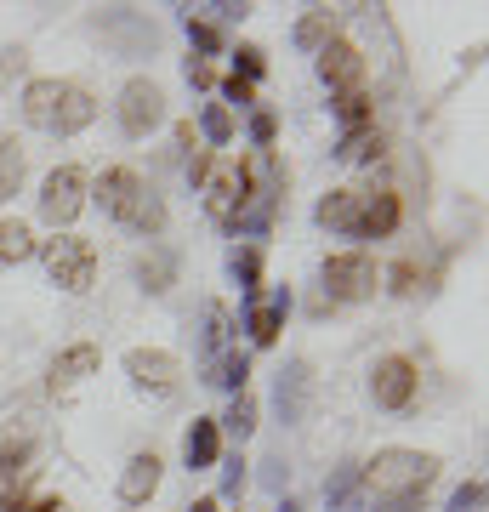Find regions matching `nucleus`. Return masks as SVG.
Instances as JSON below:
<instances>
[{
  "instance_id": "32",
  "label": "nucleus",
  "mask_w": 489,
  "mask_h": 512,
  "mask_svg": "<svg viewBox=\"0 0 489 512\" xmlns=\"http://www.w3.org/2000/svg\"><path fill=\"white\" fill-rule=\"evenodd\" d=\"M188 40H194V52H217L222 46V35H217V23H205V18H194V12H188Z\"/></svg>"
},
{
  "instance_id": "1",
  "label": "nucleus",
  "mask_w": 489,
  "mask_h": 512,
  "mask_svg": "<svg viewBox=\"0 0 489 512\" xmlns=\"http://www.w3.org/2000/svg\"><path fill=\"white\" fill-rule=\"evenodd\" d=\"M23 120L35 131H52V137H74L97 120V103L74 80H29L23 86Z\"/></svg>"
},
{
  "instance_id": "40",
  "label": "nucleus",
  "mask_w": 489,
  "mask_h": 512,
  "mask_svg": "<svg viewBox=\"0 0 489 512\" xmlns=\"http://www.w3.org/2000/svg\"><path fill=\"white\" fill-rule=\"evenodd\" d=\"M273 131H279V126H273V114H256V120H251V143L262 148V154H268V143H273Z\"/></svg>"
},
{
  "instance_id": "23",
  "label": "nucleus",
  "mask_w": 489,
  "mask_h": 512,
  "mask_svg": "<svg viewBox=\"0 0 489 512\" xmlns=\"http://www.w3.org/2000/svg\"><path fill=\"white\" fill-rule=\"evenodd\" d=\"M29 256H35V234H29V222L0 217V262H29Z\"/></svg>"
},
{
  "instance_id": "20",
  "label": "nucleus",
  "mask_w": 489,
  "mask_h": 512,
  "mask_svg": "<svg viewBox=\"0 0 489 512\" xmlns=\"http://www.w3.org/2000/svg\"><path fill=\"white\" fill-rule=\"evenodd\" d=\"M137 188H143V177H137L131 165H109V171L97 177V205H103V211L114 217V211H120L131 194H137Z\"/></svg>"
},
{
  "instance_id": "28",
  "label": "nucleus",
  "mask_w": 489,
  "mask_h": 512,
  "mask_svg": "<svg viewBox=\"0 0 489 512\" xmlns=\"http://www.w3.org/2000/svg\"><path fill=\"white\" fill-rule=\"evenodd\" d=\"M222 342H228V308L211 302V308H205V330H200V353L205 359H222Z\"/></svg>"
},
{
  "instance_id": "42",
  "label": "nucleus",
  "mask_w": 489,
  "mask_h": 512,
  "mask_svg": "<svg viewBox=\"0 0 489 512\" xmlns=\"http://www.w3.org/2000/svg\"><path fill=\"white\" fill-rule=\"evenodd\" d=\"M211 160H217V154H211V148H200V154H194V160H188V183L200 188V177L205 171H211Z\"/></svg>"
},
{
  "instance_id": "36",
  "label": "nucleus",
  "mask_w": 489,
  "mask_h": 512,
  "mask_svg": "<svg viewBox=\"0 0 489 512\" xmlns=\"http://www.w3.org/2000/svg\"><path fill=\"white\" fill-rule=\"evenodd\" d=\"M182 74H188V86H194V92L217 86V74H211V63H205V57H188V63H182Z\"/></svg>"
},
{
  "instance_id": "2",
  "label": "nucleus",
  "mask_w": 489,
  "mask_h": 512,
  "mask_svg": "<svg viewBox=\"0 0 489 512\" xmlns=\"http://www.w3.org/2000/svg\"><path fill=\"white\" fill-rule=\"evenodd\" d=\"M433 478H438V456H421V450H381L376 461H359V490L370 501L427 495Z\"/></svg>"
},
{
  "instance_id": "34",
  "label": "nucleus",
  "mask_w": 489,
  "mask_h": 512,
  "mask_svg": "<svg viewBox=\"0 0 489 512\" xmlns=\"http://www.w3.org/2000/svg\"><path fill=\"white\" fill-rule=\"evenodd\" d=\"M387 279H393V285H387L393 296H410L421 285V268H416V262H393V274H387Z\"/></svg>"
},
{
  "instance_id": "3",
  "label": "nucleus",
  "mask_w": 489,
  "mask_h": 512,
  "mask_svg": "<svg viewBox=\"0 0 489 512\" xmlns=\"http://www.w3.org/2000/svg\"><path fill=\"white\" fill-rule=\"evenodd\" d=\"M200 194H205V211L222 222V228H234V217L256 194H273V188L256 183V165L251 160H211V171L200 177Z\"/></svg>"
},
{
  "instance_id": "12",
  "label": "nucleus",
  "mask_w": 489,
  "mask_h": 512,
  "mask_svg": "<svg viewBox=\"0 0 489 512\" xmlns=\"http://www.w3.org/2000/svg\"><path fill=\"white\" fill-rule=\"evenodd\" d=\"M114 222H120V228H131V234H143V239H154V234H165V200L160 194H154V188H137V194H131L126 205H120V211H114Z\"/></svg>"
},
{
  "instance_id": "24",
  "label": "nucleus",
  "mask_w": 489,
  "mask_h": 512,
  "mask_svg": "<svg viewBox=\"0 0 489 512\" xmlns=\"http://www.w3.org/2000/svg\"><path fill=\"white\" fill-rule=\"evenodd\" d=\"M217 433H234L239 444L251 439V433H256V399H251V393H234V404L217 416Z\"/></svg>"
},
{
  "instance_id": "39",
  "label": "nucleus",
  "mask_w": 489,
  "mask_h": 512,
  "mask_svg": "<svg viewBox=\"0 0 489 512\" xmlns=\"http://www.w3.org/2000/svg\"><path fill=\"white\" fill-rule=\"evenodd\" d=\"M222 97H228V103H239V109H245V103H251V80H239V74H228V80H222Z\"/></svg>"
},
{
  "instance_id": "43",
  "label": "nucleus",
  "mask_w": 489,
  "mask_h": 512,
  "mask_svg": "<svg viewBox=\"0 0 489 512\" xmlns=\"http://www.w3.org/2000/svg\"><path fill=\"white\" fill-rule=\"evenodd\" d=\"M188 512H222V501H217V495H200V501H194Z\"/></svg>"
},
{
  "instance_id": "33",
  "label": "nucleus",
  "mask_w": 489,
  "mask_h": 512,
  "mask_svg": "<svg viewBox=\"0 0 489 512\" xmlns=\"http://www.w3.org/2000/svg\"><path fill=\"white\" fill-rule=\"evenodd\" d=\"M444 512H484V484H478V478H467V484L450 495V507H444Z\"/></svg>"
},
{
  "instance_id": "27",
  "label": "nucleus",
  "mask_w": 489,
  "mask_h": 512,
  "mask_svg": "<svg viewBox=\"0 0 489 512\" xmlns=\"http://www.w3.org/2000/svg\"><path fill=\"white\" fill-rule=\"evenodd\" d=\"M353 495H359V461H347V467H336V473H330V484H325L330 512H347V507H353Z\"/></svg>"
},
{
  "instance_id": "37",
  "label": "nucleus",
  "mask_w": 489,
  "mask_h": 512,
  "mask_svg": "<svg viewBox=\"0 0 489 512\" xmlns=\"http://www.w3.org/2000/svg\"><path fill=\"white\" fill-rule=\"evenodd\" d=\"M262 484H268V490L279 495V490H285V484H290V467H285V461H279V456H268V461H262Z\"/></svg>"
},
{
  "instance_id": "11",
  "label": "nucleus",
  "mask_w": 489,
  "mask_h": 512,
  "mask_svg": "<svg viewBox=\"0 0 489 512\" xmlns=\"http://www.w3.org/2000/svg\"><path fill=\"white\" fill-rule=\"evenodd\" d=\"M308 387H313L308 359H290V365L279 370V382H273V410H279L285 427H296V421L308 416Z\"/></svg>"
},
{
  "instance_id": "7",
  "label": "nucleus",
  "mask_w": 489,
  "mask_h": 512,
  "mask_svg": "<svg viewBox=\"0 0 489 512\" xmlns=\"http://www.w3.org/2000/svg\"><path fill=\"white\" fill-rule=\"evenodd\" d=\"M126 376H131V387H143L148 399H171V393L182 387L177 353H165V348H131L126 353Z\"/></svg>"
},
{
  "instance_id": "25",
  "label": "nucleus",
  "mask_w": 489,
  "mask_h": 512,
  "mask_svg": "<svg viewBox=\"0 0 489 512\" xmlns=\"http://www.w3.org/2000/svg\"><path fill=\"white\" fill-rule=\"evenodd\" d=\"M18 188H23V148H18V137L0 131V205L12 200Z\"/></svg>"
},
{
  "instance_id": "8",
  "label": "nucleus",
  "mask_w": 489,
  "mask_h": 512,
  "mask_svg": "<svg viewBox=\"0 0 489 512\" xmlns=\"http://www.w3.org/2000/svg\"><path fill=\"white\" fill-rule=\"evenodd\" d=\"M165 120V92L154 86V80H126V92H120V131L126 137H148V131Z\"/></svg>"
},
{
  "instance_id": "30",
  "label": "nucleus",
  "mask_w": 489,
  "mask_h": 512,
  "mask_svg": "<svg viewBox=\"0 0 489 512\" xmlns=\"http://www.w3.org/2000/svg\"><path fill=\"white\" fill-rule=\"evenodd\" d=\"M330 12H308V18L296 23V46H302V52H325L330 46Z\"/></svg>"
},
{
  "instance_id": "4",
  "label": "nucleus",
  "mask_w": 489,
  "mask_h": 512,
  "mask_svg": "<svg viewBox=\"0 0 489 512\" xmlns=\"http://www.w3.org/2000/svg\"><path fill=\"white\" fill-rule=\"evenodd\" d=\"M40 262H46V274H52L57 291H74L86 296L91 285H97V251H91V239L80 234H52L46 245H35Z\"/></svg>"
},
{
  "instance_id": "26",
  "label": "nucleus",
  "mask_w": 489,
  "mask_h": 512,
  "mask_svg": "<svg viewBox=\"0 0 489 512\" xmlns=\"http://www.w3.org/2000/svg\"><path fill=\"white\" fill-rule=\"evenodd\" d=\"M387 154V137L381 131H347L342 148H336V160H359V165H376Z\"/></svg>"
},
{
  "instance_id": "17",
  "label": "nucleus",
  "mask_w": 489,
  "mask_h": 512,
  "mask_svg": "<svg viewBox=\"0 0 489 512\" xmlns=\"http://www.w3.org/2000/svg\"><path fill=\"white\" fill-rule=\"evenodd\" d=\"M399 228V194L381 188V194H364V211H359V239H387Z\"/></svg>"
},
{
  "instance_id": "14",
  "label": "nucleus",
  "mask_w": 489,
  "mask_h": 512,
  "mask_svg": "<svg viewBox=\"0 0 489 512\" xmlns=\"http://www.w3.org/2000/svg\"><path fill=\"white\" fill-rule=\"evenodd\" d=\"M359 211H364L359 188H330L325 200H319V222H325L330 234H353L359 239Z\"/></svg>"
},
{
  "instance_id": "6",
  "label": "nucleus",
  "mask_w": 489,
  "mask_h": 512,
  "mask_svg": "<svg viewBox=\"0 0 489 512\" xmlns=\"http://www.w3.org/2000/svg\"><path fill=\"white\" fill-rule=\"evenodd\" d=\"M80 205H86V171L80 165H57L52 177L40 183V217L52 228H69L80 217Z\"/></svg>"
},
{
  "instance_id": "22",
  "label": "nucleus",
  "mask_w": 489,
  "mask_h": 512,
  "mask_svg": "<svg viewBox=\"0 0 489 512\" xmlns=\"http://www.w3.org/2000/svg\"><path fill=\"white\" fill-rule=\"evenodd\" d=\"M228 274L239 279V291H245V308H251L256 296H262V251H256V245H239V251L228 256Z\"/></svg>"
},
{
  "instance_id": "21",
  "label": "nucleus",
  "mask_w": 489,
  "mask_h": 512,
  "mask_svg": "<svg viewBox=\"0 0 489 512\" xmlns=\"http://www.w3.org/2000/svg\"><path fill=\"white\" fill-rule=\"evenodd\" d=\"M205 382L222 387V393H245V382H251V353H222V359H211L205 365Z\"/></svg>"
},
{
  "instance_id": "44",
  "label": "nucleus",
  "mask_w": 489,
  "mask_h": 512,
  "mask_svg": "<svg viewBox=\"0 0 489 512\" xmlns=\"http://www.w3.org/2000/svg\"><path fill=\"white\" fill-rule=\"evenodd\" d=\"M35 512H63V501H35Z\"/></svg>"
},
{
  "instance_id": "9",
  "label": "nucleus",
  "mask_w": 489,
  "mask_h": 512,
  "mask_svg": "<svg viewBox=\"0 0 489 512\" xmlns=\"http://www.w3.org/2000/svg\"><path fill=\"white\" fill-rule=\"evenodd\" d=\"M416 365L404 359V353H387V359H376V370H370V399L381 404V410H404V404L416 399Z\"/></svg>"
},
{
  "instance_id": "15",
  "label": "nucleus",
  "mask_w": 489,
  "mask_h": 512,
  "mask_svg": "<svg viewBox=\"0 0 489 512\" xmlns=\"http://www.w3.org/2000/svg\"><path fill=\"white\" fill-rule=\"evenodd\" d=\"M154 490H160V456L143 450V456H131L126 473H120V501H126V507H143Z\"/></svg>"
},
{
  "instance_id": "41",
  "label": "nucleus",
  "mask_w": 489,
  "mask_h": 512,
  "mask_svg": "<svg viewBox=\"0 0 489 512\" xmlns=\"http://www.w3.org/2000/svg\"><path fill=\"white\" fill-rule=\"evenodd\" d=\"M245 490V461H228V473H222V495H239Z\"/></svg>"
},
{
  "instance_id": "18",
  "label": "nucleus",
  "mask_w": 489,
  "mask_h": 512,
  "mask_svg": "<svg viewBox=\"0 0 489 512\" xmlns=\"http://www.w3.org/2000/svg\"><path fill=\"white\" fill-rule=\"evenodd\" d=\"M137 285H143L148 296H160L177 285V256L165 251V245H148L143 256H137Z\"/></svg>"
},
{
  "instance_id": "10",
  "label": "nucleus",
  "mask_w": 489,
  "mask_h": 512,
  "mask_svg": "<svg viewBox=\"0 0 489 512\" xmlns=\"http://www.w3.org/2000/svg\"><path fill=\"white\" fill-rule=\"evenodd\" d=\"M319 80H325L330 92L364 86V52L353 46V40H330L325 52H319Z\"/></svg>"
},
{
  "instance_id": "45",
  "label": "nucleus",
  "mask_w": 489,
  "mask_h": 512,
  "mask_svg": "<svg viewBox=\"0 0 489 512\" xmlns=\"http://www.w3.org/2000/svg\"><path fill=\"white\" fill-rule=\"evenodd\" d=\"M279 512H296V501H290V495H285V507H279Z\"/></svg>"
},
{
  "instance_id": "31",
  "label": "nucleus",
  "mask_w": 489,
  "mask_h": 512,
  "mask_svg": "<svg viewBox=\"0 0 489 512\" xmlns=\"http://www.w3.org/2000/svg\"><path fill=\"white\" fill-rule=\"evenodd\" d=\"M200 131H205V143L211 148H228L234 143V114L222 109V103H211V109L200 114Z\"/></svg>"
},
{
  "instance_id": "35",
  "label": "nucleus",
  "mask_w": 489,
  "mask_h": 512,
  "mask_svg": "<svg viewBox=\"0 0 489 512\" xmlns=\"http://www.w3.org/2000/svg\"><path fill=\"white\" fill-rule=\"evenodd\" d=\"M234 57H239V69H234L239 80H256V74L268 69V52H262V46H239Z\"/></svg>"
},
{
  "instance_id": "19",
  "label": "nucleus",
  "mask_w": 489,
  "mask_h": 512,
  "mask_svg": "<svg viewBox=\"0 0 489 512\" xmlns=\"http://www.w3.org/2000/svg\"><path fill=\"white\" fill-rule=\"evenodd\" d=\"M103 365V353L91 348V342H74V348H63L52 359V387H74V382H86L91 370Z\"/></svg>"
},
{
  "instance_id": "13",
  "label": "nucleus",
  "mask_w": 489,
  "mask_h": 512,
  "mask_svg": "<svg viewBox=\"0 0 489 512\" xmlns=\"http://www.w3.org/2000/svg\"><path fill=\"white\" fill-rule=\"evenodd\" d=\"M222 456V433H217V416H200L188 433H182V461H188V473H211Z\"/></svg>"
},
{
  "instance_id": "29",
  "label": "nucleus",
  "mask_w": 489,
  "mask_h": 512,
  "mask_svg": "<svg viewBox=\"0 0 489 512\" xmlns=\"http://www.w3.org/2000/svg\"><path fill=\"white\" fill-rule=\"evenodd\" d=\"M336 120H342L347 131H364V120H370V92H364V86L336 92Z\"/></svg>"
},
{
  "instance_id": "5",
  "label": "nucleus",
  "mask_w": 489,
  "mask_h": 512,
  "mask_svg": "<svg viewBox=\"0 0 489 512\" xmlns=\"http://www.w3.org/2000/svg\"><path fill=\"white\" fill-rule=\"evenodd\" d=\"M376 285H381V274L364 251L325 256V296L330 302H364V296H376Z\"/></svg>"
},
{
  "instance_id": "16",
  "label": "nucleus",
  "mask_w": 489,
  "mask_h": 512,
  "mask_svg": "<svg viewBox=\"0 0 489 512\" xmlns=\"http://www.w3.org/2000/svg\"><path fill=\"white\" fill-rule=\"evenodd\" d=\"M285 313H290V291H279L273 302H251V308H245V325H251V342H256V348H273V342H279Z\"/></svg>"
},
{
  "instance_id": "38",
  "label": "nucleus",
  "mask_w": 489,
  "mask_h": 512,
  "mask_svg": "<svg viewBox=\"0 0 489 512\" xmlns=\"http://www.w3.org/2000/svg\"><path fill=\"white\" fill-rule=\"evenodd\" d=\"M364 512H421V495H399V501H364Z\"/></svg>"
}]
</instances>
